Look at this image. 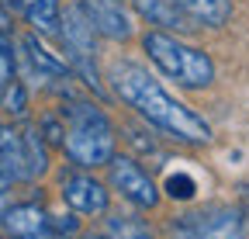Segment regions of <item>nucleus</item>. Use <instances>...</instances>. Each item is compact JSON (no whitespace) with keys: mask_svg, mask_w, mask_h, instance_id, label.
Segmentation results:
<instances>
[{"mask_svg":"<svg viewBox=\"0 0 249 239\" xmlns=\"http://www.w3.org/2000/svg\"><path fill=\"white\" fill-rule=\"evenodd\" d=\"M21 49H24V59H28V70L35 73L38 80H59V76L70 73V66L62 63V59H55L35 35H24L21 38Z\"/></svg>","mask_w":249,"mask_h":239,"instance_id":"nucleus-13","label":"nucleus"},{"mask_svg":"<svg viewBox=\"0 0 249 239\" xmlns=\"http://www.w3.org/2000/svg\"><path fill=\"white\" fill-rule=\"evenodd\" d=\"M194 28H222L232 18V0H173Z\"/></svg>","mask_w":249,"mask_h":239,"instance_id":"nucleus-12","label":"nucleus"},{"mask_svg":"<svg viewBox=\"0 0 249 239\" xmlns=\"http://www.w3.org/2000/svg\"><path fill=\"white\" fill-rule=\"evenodd\" d=\"M0 239H14V236H0Z\"/></svg>","mask_w":249,"mask_h":239,"instance_id":"nucleus-25","label":"nucleus"},{"mask_svg":"<svg viewBox=\"0 0 249 239\" xmlns=\"http://www.w3.org/2000/svg\"><path fill=\"white\" fill-rule=\"evenodd\" d=\"M107 177H111V187L124 198L132 201L135 208H156L160 204V191H156L152 177L132 160V156H111L107 160Z\"/></svg>","mask_w":249,"mask_h":239,"instance_id":"nucleus-6","label":"nucleus"},{"mask_svg":"<svg viewBox=\"0 0 249 239\" xmlns=\"http://www.w3.org/2000/svg\"><path fill=\"white\" fill-rule=\"evenodd\" d=\"M7 14L24 18L38 35H55L59 32V0H0Z\"/></svg>","mask_w":249,"mask_h":239,"instance_id":"nucleus-10","label":"nucleus"},{"mask_svg":"<svg viewBox=\"0 0 249 239\" xmlns=\"http://www.w3.org/2000/svg\"><path fill=\"white\" fill-rule=\"evenodd\" d=\"M242 208H246V212H249V184L242 187Z\"/></svg>","mask_w":249,"mask_h":239,"instance_id":"nucleus-24","label":"nucleus"},{"mask_svg":"<svg viewBox=\"0 0 249 239\" xmlns=\"http://www.w3.org/2000/svg\"><path fill=\"white\" fill-rule=\"evenodd\" d=\"M107 239H152V229L145 225V219L118 212L107 219Z\"/></svg>","mask_w":249,"mask_h":239,"instance_id":"nucleus-16","label":"nucleus"},{"mask_svg":"<svg viewBox=\"0 0 249 239\" xmlns=\"http://www.w3.org/2000/svg\"><path fill=\"white\" fill-rule=\"evenodd\" d=\"M59 38H62V45H66V55H70V70L90 87L93 94H104V87H101V80H97V63H93V55H97V45H93V24H90V18H87V11H83V4H73V7H66V14L59 18Z\"/></svg>","mask_w":249,"mask_h":239,"instance_id":"nucleus-4","label":"nucleus"},{"mask_svg":"<svg viewBox=\"0 0 249 239\" xmlns=\"http://www.w3.org/2000/svg\"><path fill=\"white\" fill-rule=\"evenodd\" d=\"M0 94H4V97H0V108H4L11 118H24V111H28V91H24V83L11 80Z\"/></svg>","mask_w":249,"mask_h":239,"instance_id":"nucleus-17","label":"nucleus"},{"mask_svg":"<svg viewBox=\"0 0 249 239\" xmlns=\"http://www.w3.org/2000/svg\"><path fill=\"white\" fill-rule=\"evenodd\" d=\"M142 49L149 52V59L156 63V70H160L163 76L177 80L180 87H191V91H197V87H208L214 80V63L211 55L180 42L177 35L170 32H149L142 38Z\"/></svg>","mask_w":249,"mask_h":239,"instance_id":"nucleus-3","label":"nucleus"},{"mask_svg":"<svg viewBox=\"0 0 249 239\" xmlns=\"http://www.w3.org/2000/svg\"><path fill=\"white\" fill-rule=\"evenodd\" d=\"M66 114V129H62V149L76 166H107L114 156V125L101 108L87 101H73L62 108Z\"/></svg>","mask_w":249,"mask_h":239,"instance_id":"nucleus-2","label":"nucleus"},{"mask_svg":"<svg viewBox=\"0 0 249 239\" xmlns=\"http://www.w3.org/2000/svg\"><path fill=\"white\" fill-rule=\"evenodd\" d=\"M7 204H11V201H7V191L0 187V219H4V212H7Z\"/></svg>","mask_w":249,"mask_h":239,"instance_id":"nucleus-22","label":"nucleus"},{"mask_svg":"<svg viewBox=\"0 0 249 239\" xmlns=\"http://www.w3.org/2000/svg\"><path fill=\"white\" fill-rule=\"evenodd\" d=\"M52 232H55V236H76V219H73V215L52 219Z\"/></svg>","mask_w":249,"mask_h":239,"instance_id":"nucleus-20","label":"nucleus"},{"mask_svg":"<svg viewBox=\"0 0 249 239\" xmlns=\"http://www.w3.org/2000/svg\"><path fill=\"white\" fill-rule=\"evenodd\" d=\"M83 11L93 24V32H101L104 38H114V42L132 38V21L118 0H83Z\"/></svg>","mask_w":249,"mask_h":239,"instance_id":"nucleus-9","label":"nucleus"},{"mask_svg":"<svg viewBox=\"0 0 249 239\" xmlns=\"http://www.w3.org/2000/svg\"><path fill=\"white\" fill-rule=\"evenodd\" d=\"M14 80V52H11V42H7V32L0 28V91Z\"/></svg>","mask_w":249,"mask_h":239,"instance_id":"nucleus-18","label":"nucleus"},{"mask_svg":"<svg viewBox=\"0 0 249 239\" xmlns=\"http://www.w3.org/2000/svg\"><path fill=\"white\" fill-rule=\"evenodd\" d=\"M135 11L149 21V24H160V32H170V35H191L197 28L180 14V7L173 0H132Z\"/></svg>","mask_w":249,"mask_h":239,"instance_id":"nucleus-11","label":"nucleus"},{"mask_svg":"<svg viewBox=\"0 0 249 239\" xmlns=\"http://www.w3.org/2000/svg\"><path fill=\"white\" fill-rule=\"evenodd\" d=\"M0 166L7 170L11 181H28V163H24V146L18 129H0Z\"/></svg>","mask_w":249,"mask_h":239,"instance_id":"nucleus-14","label":"nucleus"},{"mask_svg":"<svg viewBox=\"0 0 249 239\" xmlns=\"http://www.w3.org/2000/svg\"><path fill=\"white\" fill-rule=\"evenodd\" d=\"M0 225H4L7 236H14V239H55L52 215L45 212L42 204H35V201H28V204H7Z\"/></svg>","mask_w":249,"mask_h":239,"instance_id":"nucleus-7","label":"nucleus"},{"mask_svg":"<svg viewBox=\"0 0 249 239\" xmlns=\"http://www.w3.org/2000/svg\"><path fill=\"white\" fill-rule=\"evenodd\" d=\"M0 187H11V177H7V170L0 166Z\"/></svg>","mask_w":249,"mask_h":239,"instance_id":"nucleus-23","label":"nucleus"},{"mask_svg":"<svg viewBox=\"0 0 249 239\" xmlns=\"http://www.w3.org/2000/svg\"><path fill=\"white\" fill-rule=\"evenodd\" d=\"M62 201L80 215H104L107 212V187L87 173H76V177L62 181Z\"/></svg>","mask_w":249,"mask_h":239,"instance_id":"nucleus-8","label":"nucleus"},{"mask_svg":"<svg viewBox=\"0 0 249 239\" xmlns=\"http://www.w3.org/2000/svg\"><path fill=\"white\" fill-rule=\"evenodd\" d=\"M107 80H111L114 94L124 104L135 108L149 125L166 132L170 139L187 142V146H208L211 142V125L204 122L197 111H191L187 104H180L177 97H170L142 66H135V63H114L107 70Z\"/></svg>","mask_w":249,"mask_h":239,"instance_id":"nucleus-1","label":"nucleus"},{"mask_svg":"<svg viewBox=\"0 0 249 239\" xmlns=\"http://www.w3.org/2000/svg\"><path fill=\"white\" fill-rule=\"evenodd\" d=\"M42 132H45V139H49L52 146H62V125L55 122V118H45V125H42Z\"/></svg>","mask_w":249,"mask_h":239,"instance_id":"nucleus-21","label":"nucleus"},{"mask_svg":"<svg viewBox=\"0 0 249 239\" xmlns=\"http://www.w3.org/2000/svg\"><path fill=\"white\" fill-rule=\"evenodd\" d=\"M166 187H170L173 198H194V191H197V184L191 181V177H183V173H180V177L173 173L170 181H166Z\"/></svg>","mask_w":249,"mask_h":239,"instance_id":"nucleus-19","label":"nucleus"},{"mask_svg":"<svg viewBox=\"0 0 249 239\" xmlns=\"http://www.w3.org/2000/svg\"><path fill=\"white\" fill-rule=\"evenodd\" d=\"M170 239H246V215L235 204H208L170 222Z\"/></svg>","mask_w":249,"mask_h":239,"instance_id":"nucleus-5","label":"nucleus"},{"mask_svg":"<svg viewBox=\"0 0 249 239\" xmlns=\"http://www.w3.org/2000/svg\"><path fill=\"white\" fill-rule=\"evenodd\" d=\"M21 146H24V163H28V181H35L49 170V153H45V139H42V129L28 125L21 129Z\"/></svg>","mask_w":249,"mask_h":239,"instance_id":"nucleus-15","label":"nucleus"}]
</instances>
